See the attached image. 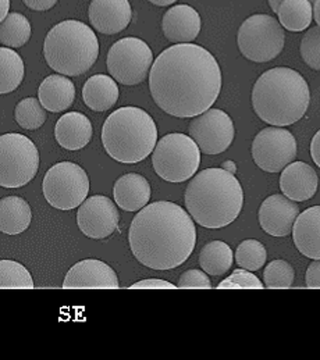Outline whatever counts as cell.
<instances>
[{
    "label": "cell",
    "mask_w": 320,
    "mask_h": 360,
    "mask_svg": "<svg viewBox=\"0 0 320 360\" xmlns=\"http://www.w3.org/2000/svg\"><path fill=\"white\" fill-rule=\"evenodd\" d=\"M152 4H156V6H160V7H163V6H170V4H173V3H176L177 0H149Z\"/></svg>",
    "instance_id": "44"
},
{
    "label": "cell",
    "mask_w": 320,
    "mask_h": 360,
    "mask_svg": "<svg viewBox=\"0 0 320 360\" xmlns=\"http://www.w3.org/2000/svg\"><path fill=\"white\" fill-rule=\"evenodd\" d=\"M279 21L283 28L301 32L305 31L314 18V7L311 0H283L277 10Z\"/></svg>",
    "instance_id": "26"
},
{
    "label": "cell",
    "mask_w": 320,
    "mask_h": 360,
    "mask_svg": "<svg viewBox=\"0 0 320 360\" xmlns=\"http://www.w3.org/2000/svg\"><path fill=\"white\" fill-rule=\"evenodd\" d=\"M301 56L311 68L320 71V27H314L305 35L301 41Z\"/></svg>",
    "instance_id": "34"
},
{
    "label": "cell",
    "mask_w": 320,
    "mask_h": 360,
    "mask_svg": "<svg viewBox=\"0 0 320 360\" xmlns=\"http://www.w3.org/2000/svg\"><path fill=\"white\" fill-rule=\"evenodd\" d=\"M294 278V267L281 259L270 262L263 271L264 287L269 290H288L293 287Z\"/></svg>",
    "instance_id": "31"
},
{
    "label": "cell",
    "mask_w": 320,
    "mask_h": 360,
    "mask_svg": "<svg viewBox=\"0 0 320 360\" xmlns=\"http://www.w3.org/2000/svg\"><path fill=\"white\" fill-rule=\"evenodd\" d=\"M186 207L195 223L205 229H223L240 216L244 191L236 174L224 169H206L188 184Z\"/></svg>",
    "instance_id": "3"
},
{
    "label": "cell",
    "mask_w": 320,
    "mask_h": 360,
    "mask_svg": "<svg viewBox=\"0 0 320 360\" xmlns=\"http://www.w3.org/2000/svg\"><path fill=\"white\" fill-rule=\"evenodd\" d=\"M234 262L231 248L223 240H212L206 243L199 253V264L202 270L210 276L226 274Z\"/></svg>",
    "instance_id": "27"
},
{
    "label": "cell",
    "mask_w": 320,
    "mask_h": 360,
    "mask_svg": "<svg viewBox=\"0 0 320 360\" xmlns=\"http://www.w3.org/2000/svg\"><path fill=\"white\" fill-rule=\"evenodd\" d=\"M88 17L98 32L115 35L129 25L132 8L128 0H92Z\"/></svg>",
    "instance_id": "17"
},
{
    "label": "cell",
    "mask_w": 320,
    "mask_h": 360,
    "mask_svg": "<svg viewBox=\"0 0 320 360\" xmlns=\"http://www.w3.org/2000/svg\"><path fill=\"white\" fill-rule=\"evenodd\" d=\"M31 38V24L20 13H10L0 27V42L6 48H21Z\"/></svg>",
    "instance_id": "29"
},
{
    "label": "cell",
    "mask_w": 320,
    "mask_h": 360,
    "mask_svg": "<svg viewBox=\"0 0 320 360\" xmlns=\"http://www.w3.org/2000/svg\"><path fill=\"white\" fill-rule=\"evenodd\" d=\"M44 56L52 70L67 77H78L92 68L99 56V41L87 24L65 20L46 35Z\"/></svg>",
    "instance_id": "6"
},
{
    "label": "cell",
    "mask_w": 320,
    "mask_h": 360,
    "mask_svg": "<svg viewBox=\"0 0 320 360\" xmlns=\"http://www.w3.org/2000/svg\"><path fill=\"white\" fill-rule=\"evenodd\" d=\"M102 143L116 162L134 165L145 160L158 145V127L149 113L126 106L113 112L102 127Z\"/></svg>",
    "instance_id": "5"
},
{
    "label": "cell",
    "mask_w": 320,
    "mask_h": 360,
    "mask_svg": "<svg viewBox=\"0 0 320 360\" xmlns=\"http://www.w3.org/2000/svg\"><path fill=\"white\" fill-rule=\"evenodd\" d=\"M109 74L123 85H138L145 81L153 65V53L149 45L134 37L117 41L108 53Z\"/></svg>",
    "instance_id": "11"
},
{
    "label": "cell",
    "mask_w": 320,
    "mask_h": 360,
    "mask_svg": "<svg viewBox=\"0 0 320 360\" xmlns=\"http://www.w3.org/2000/svg\"><path fill=\"white\" fill-rule=\"evenodd\" d=\"M177 288H200V290H210L212 288V283L210 278L202 271V270H187L184 271L177 283Z\"/></svg>",
    "instance_id": "36"
},
{
    "label": "cell",
    "mask_w": 320,
    "mask_h": 360,
    "mask_svg": "<svg viewBox=\"0 0 320 360\" xmlns=\"http://www.w3.org/2000/svg\"><path fill=\"white\" fill-rule=\"evenodd\" d=\"M119 86L113 77L96 74L87 79L82 88L84 103L94 112H106L119 101Z\"/></svg>",
    "instance_id": "24"
},
{
    "label": "cell",
    "mask_w": 320,
    "mask_h": 360,
    "mask_svg": "<svg viewBox=\"0 0 320 360\" xmlns=\"http://www.w3.org/2000/svg\"><path fill=\"white\" fill-rule=\"evenodd\" d=\"M176 288H177V285H174L169 281H165V280H159V278L142 280L129 287V290H176Z\"/></svg>",
    "instance_id": "37"
},
{
    "label": "cell",
    "mask_w": 320,
    "mask_h": 360,
    "mask_svg": "<svg viewBox=\"0 0 320 360\" xmlns=\"http://www.w3.org/2000/svg\"><path fill=\"white\" fill-rule=\"evenodd\" d=\"M297 249L309 259H320V205L300 213L293 227Z\"/></svg>",
    "instance_id": "21"
},
{
    "label": "cell",
    "mask_w": 320,
    "mask_h": 360,
    "mask_svg": "<svg viewBox=\"0 0 320 360\" xmlns=\"http://www.w3.org/2000/svg\"><path fill=\"white\" fill-rule=\"evenodd\" d=\"M222 169H224V170H227V172H230V173H233V174H236V172H237V166H236V163L231 162V160L224 162V163L222 165Z\"/></svg>",
    "instance_id": "42"
},
{
    "label": "cell",
    "mask_w": 320,
    "mask_h": 360,
    "mask_svg": "<svg viewBox=\"0 0 320 360\" xmlns=\"http://www.w3.org/2000/svg\"><path fill=\"white\" fill-rule=\"evenodd\" d=\"M10 14V0H0V20L3 21Z\"/></svg>",
    "instance_id": "41"
},
{
    "label": "cell",
    "mask_w": 320,
    "mask_h": 360,
    "mask_svg": "<svg viewBox=\"0 0 320 360\" xmlns=\"http://www.w3.org/2000/svg\"><path fill=\"white\" fill-rule=\"evenodd\" d=\"M113 198L123 210L138 212L143 209L151 199V185L141 174L128 173L116 181Z\"/></svg>",
    "instance_id": "23"
},
{
    "label": "cell",
    "mask_w": 320,
    "mask_h": 360,
    "mask_svg": "<svg viewBox=\"0 0 320 360\" xmlns=\"http://www.w3.org/2000/svg\"><path fill=\"white\" fill-rule=\"evenodd\" d=\"M42 191L51 206L59 210H72L87 200L89 179L78 165L60 162L45 174Z\"/></svg>",
    "instance_id": "10"
},
{
    "label": "cell",
    "mask_w": 320,
    "mask_h": 360,
    "mask_svg": "<svg viewBox=\"0 0 320 360\" xmlns=\"http://www.w3.org/2000/svg\"><path fill=\"white\" fill-rule=\"evenodd\" d=\"M305 281H307V287L308 288H320V259L314 260L308 270H307V276H305Z\"/></svg>",
    "instance_id": "38"
},
{
    "label": "cell",
    "mask_w": 320,
    "mask_h": 360,
    "mask_svg": "<svg viewBox=\"0 0 320 360\" xmlns=\"http://www.w3.org/2000/svg\"><path fill=\"white\" fill-rule=\"evenodd\" d=\"M35 284L30 271L18 262H0V290H34Z\"/></svg>",
    "instance_id": "30"
},
{
    "label": "cell",
    "mask_w": 320,
    "mask_h": 360,
    "mask_svg": "<svg viewBox=\"0 0 320 360\" xmlns=\"http://www.w3.org/2000/svg\"><path fill=\"white\" fill-rule=\"evenodd\" d=\"M23 1L25 3L27 7H30L31 10H35V11L51 10L58 3V0H23Z\"/></svg>",
    "instance_id": "39"
},
{
    "label": "cell",
    "mask_w": 320,
    "mask_h": 360,
    "mask_svg": "<svg viewBox=\"0 0 320 360\" xmlns=\"http://www.w3.org/2000/svg\"><path fill=\"white\" fill-rule=\"evenodd\" d=\"M200 28V15L188 4H177L163 15V34L173 44H192L198 38Z\"/></svg>",
    "instance_id": "18"
},
{
    "label": "cell",
    "mask_w": 320,
    "mask_h": 360,
    "mask_svg": "<svg viewBox=\"0 0 320 360\" xmlns=\"http://www.w3.org/2000/svg\"><path fill=\"white\" fill-rule=\"evenodd\" d=\"M149 89L155 103L179 119L207 112L222 91V70L205 48L179 44L163 51L149 72Z\"/></svg>",
    "instance_id": "1"
},
{
    "label": "cell",
    "mask_w": 320,
    "mask_h": 360,
    "mask_svg": "<svg viewBox=\"0 0 320 360\" xmlns=\"http://www.w3.org/2000/svg\"><path fill=\"white\" fill-rule=\"evenodd\" d=\"M38 99L48 112H64L74 103L75 85L67 75L52 74L39 85Z\"/></svg>",
    "instance_id": "22"
},
{
    "label": "cell",
    "mask_w": 320,
    "mask_h": 360,
    "mask_svg": "<svg viewBox=\"0 0 320 360\" xmlns=\"http://www.w3.org/2000/svg\"><path fill=\"white\" fill-rule=\"evenodd\" d=\"M314 18L320 27V0H316L314 4Z\"/></svg>",
    "instance_id": "43"
},
{
    "label": "cell",
    "mask_w": 320,
    "mask_h": 360,
    "mask_svg": "<svg viewBox=\"0 0 320 360\" xmlns=\"http://www.w3.org/2000/svg\"><path fill=\"white\" fill-rule=\"evenodd\" d=\"M120 214L108 196L95 195L87 199L77 212V224L81 233L92 240H103L119 229Z\"/></svg>",
    "instance_id": "14"
},
{
    "label": "cell",
    "mask_w": 320,
    "mask_h": 360,
    "mask_svg": "<svg viewBox=\"0 0 320 360\" xmlns=\"http://www.w3.org/2000/svg\"><path fill=\"white\" fill-rule=\"evenodd\" d=\"M64 290L102 288L119 290L120 283L115 270L102 260L85 259L74 264L65 274Z\"/></svg>",
    "instance_id": "16"
},
{
    "label": "cell",
    "mask_w": 320,
    "mask_h": 360,
    "mask_svg": "<svg viewBox=\"0 0 320 360\" xmlns=\"http://www.w3.org/2000/svg\"><path fill=\"white\" fill-rule=\"evenodd\" d=\"M91 120L79 112H68L63 115L55 127V138L58 143L67 150H79L92 139Z\"/></svg>",
    "instance_id": "20"
},
{
    "label": "cell",
    "mask_w": 320,
    "mask_h": 360,
    "mask_svg": "<svg viewBox=\"0 0 320 360\" xmlns=\"http://www.w3.org/2000/svg\"><path fill=\"white\" fill-rule=\"evenodd\" d=\"M190 136L205 155H219L230 148L236 136L231 117L220 109H209L191 121Z\"/></svg>",
    "instance_id": "13"
},
{
    "label": "cell",
    "mask_w": 320,
    "mask_h": 360,
    "mask_svg": "<svg viewBox=\"0 0 320 360\" xmlns=\"http://www.w3.org/2000/svg\"><path fill=\"white\" fill-rule=\"evenodd\" d=\"M156 174L169 182L190 180L200 165V149L191 136L173 132L163 136L152 155Z\"/></svg>",
    "instance_id": "7"
},
{
    "label": "cell",
    "mask_w": 320,
    "mask_h": 360,
    "mask_svg": "<svg viewBox=\"0 0 320 360\" xmlns=\"http://www.w3.org/2000/svg\"><path fill=\"white\" fill-rule=\"evenodd\" d=\"M237 44L245 59L255 63H267L276 59L283 52L286 34L283 25L274 17L255 14L241 24Z\"/></svg>",
    "instance_id": "9"
},
{
    "label": "cell",
    "mask_w": 320,
    "mask_h": 360,
    "mask_svg": "<svg viewBox=\"0 0 320 360\" xmlns=\"http://www.w3.org/2000/svg\"><path fill=\"white\" fill-rule=\"evenodd\" d=\"M263 287L255 274L245 269L234 270L230 277L224 278L217 285L219 290H263Z\"/></svg>",
    "instance_id": "35"
},
{
    "label": "cell",
    "mask_w": 320,
    "mask_h": 360,
    "mask_svg": "<svg viewBox=\"0 0 320 360\" xmlns=\"http://www.w3.org/2000/svg\"><path fill=\"white\" fill-rule=\"evenodd\" d=\"M183 207L158 200L138 212L128 242L135 259L153 270H172L191 256L196 243L195 220Z\"/></svg>",
    "instance_id": "2"
},
{
    "label": "cell",
    "mask_w": 320,
    "mask_h": 360,
    "mask_svg": "<svg viewBox=\"0 0 320 360\" xmlns=\"http://www.w3.org/2000/svg\"><path fill=\"white\" fill-rule=\"evenodd\" d=\"M32 220L28 202L20 196H6L0 202V231L7 236L24 233Z\"/></svg>",
    "instance_id": "25"
},
{
    "label": "cell",
    "mask_w": 320,
    "mask_h": 360,
    "mask_svg": "<svg viewBox=\"0 0 320 360\" xmlns=\"http://www.w3.org/2000/svg\"><path fill=\"white\" fill-rule=\"evenodd\" d=\"M25 75V65L21 56L11 48L0 49V94L6 95L15 91Z\"/></svg>",
    "instance_id": "28"
},
{
    "label": "cell",
    "mask_w": 320,
    "mask_h": 360,
    "mask_svg": "<svg viewBox=\"0 0 320 360\" xmlns=\"http://www.w3.org/2000/svg\"><path fill=\"white\" fill-rule=\"evenodd\" d=\"M309 103L308 82L288 67L264 71L252 89V106L257 117L274 127H287L301 120Z\"/></svg>",
    "instance_id": "4"
},
{
    "label": "cell",
    "mask_w": 320,
    "mask_h": 360,
    "mask_svg": "<svg viewBox=\"0 0 320 360\" xmlns=\"http://www.w3.org/2000/svg\"><path fill=\"white\" fill-rule=\"evenodd\" d=\"M0 185L21 188L35 179L39 169L37 145L23 134H3L0 138Z\"/></svg>",
    "instance_id": "8"
},
{
    "label": "cell",
    "mask_w": 320,
    "mask_h": 360,
    "mask_svg": "<svg viewBox=\"0 0 320 360\" xmlns=\"http://www.w3.org/2000/svg\"><path fill=\"white\" fill-rule=\"evenodd\" d=\"M281 1H283V0H269V4H270V7H271V10L277 13L279 6L281 4ZM311 1H316V0H311Z\"/></svg>",
    "instance_id": "45"
},
{
    "label": "cell",
    "mask_w": 320,
    "mask_h": 360,
    "mask_svg": "<svg viewBox=\"0 0 320 360\" xmlns=\"http://www.w3.org/2000/svg\"><path fill=\"white\" fill-rule=\"evenodd\" d=\"M319 179L314 167L304 162L290 163L281 173L280 189L294 202H305L315 196Z\"/></svg>",
    "instance_id": "19"
},
{
    "label": "cell",
    "mask_w": 320,
    "mask_h": 360,
    "mask_svg": "<svg viewBox=\"0 0 320 360\" xmlns=\"http://www.w3.org/2000/svg\"><path fill=\"white\" fill-rule=\"evenodd\" d=\"M298 216V205L280 193L266 198L257 212L262 230L271 237H287L291 234Z\"/></svg>",
    "instance_id": "15"
},
{
    "label": "cell",
    "mask_w": 320,
    "mask_h": 360,
    "mask_svg": "<svg viewBox=\"0 0 320 360\" xmlns=\"http://www.w3.org/2000/svg\"><path fill=\"white\" fill-rule=\"evenodd\" d=\"M311 156L315 162V165L320 167V129L315 134L311 142Z\"/></svg>",
    "instance_id": "40"
},
{
    "label": "cell",
    "mask_w": 320,
    "mask_h": 360,
    "mask_svg": "<svg viewBox=\"0 0 320 360\" xmlns=\"http://www.w3.org/2000/svg\"><path fill=\"white\" fill-rule=\"evenodd\" d=\"M267 259L266 248L256 240H243L236 250V262L241 269L256 271L264 266Z\"/></svg>",
    "instance_id": "33"
},
{
    "label": "cell",
    "mask_w": 320,
    "mask_h": 360,
    "mask_svg": "<svg viewBox=\"0 0 320 360\" xmlns=\"http://www.w3.org/2000/svg\"><path fill=\"white\" fill-rule=\"evenodd\" d=\"M252 158L260 170L280 173L297 158V141L286 128H263L252 142Z\"/></svg>",
    "instance_id": "12"
},
{
    "label": "cell",
    "mask_w": 320,
    "mask_h": 360,
    "mask_svg": "<svg viewBox=\"0 0 320 360\" xmlns=\"http://www.w3.org/2000/svg\"><path fill=\"white\" fill-rule=\"evenodd\" d=\"M45 108L39 102V99L35 98H25L18 102L15 106L14 117L18 122V125L24 129H38L41 128L46 121V113L44 110Z\"/></svg>",
    "instance_id": "32"
}]
</instances>
